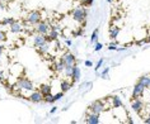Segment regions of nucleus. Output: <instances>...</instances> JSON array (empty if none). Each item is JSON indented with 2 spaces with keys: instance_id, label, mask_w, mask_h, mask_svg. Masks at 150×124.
Wrapping results in <instances>:
<instances>
[{
  "instance_id": "23",
  "label": "nucleus",
  "mask_w": 150,
  "mask_h": 124,
  "mask_svg": "<svg viewBox=\"0 0 150 124\" xmlns=\"http://www.w3.org/2000/svg\"><path fill=\"white\" fill-rule=\"evenodd\" d=\"M91 42H92V43H96V42H98V29H96V31L92 33V37H91Z\"/></svg>"
},
{
  "instance_id": "32",
  "label": "nucleus",
  "mask_w": 150,
  "mask_h": 124,
  "mask_svg": "<svg viewBox=\"0 0 150 124\" xmlns=\"http://www.w3.org/2000/svg\"><path fill=\"white\" fill-rule=\"evenodd\" d=\"M108 50H110V51H116V50H117V44H116L115 42H112L110 44V47H108Z\"/></svg>"
},
{
  "instance_id": "14",
  "label": "nucleus",
  "mask_w": 150,
  "mask_h": 124,
  "mask_svg": "<svg viewBox=\"0 0 150 124\" xmlns=\"http://www.w3.org/2000/svg\"><path fill=\"white\" fill-rule=\"evenodd\" d=\"M111 100H112V106H113L115 109L123 106V103H122V100H121L120 96H113V97H111Z\"/></svg>"
},
{
  "instance_id": "29",
  "label": "nucleus",
  "mask_w": 150,
  "mask_h": 124,
  "mask_svg": "<svg viewBox=\"0 0 150 124\" xmlns=\"http://www.w3.org/2000/svg\"><path fill=\"white\" fill-rule=\"evenodd\" d=\"M108 72H110V69H104V71L102 72V75H100V77H102V78H106V80H107V78H108Z\"/></svg>"
},
{
  "instance_id": "38",
  "label": "nucleus",
  "mask_w": 150,
  "mask_h": 124,
  "mask_svg": "<svg viewBox=\"0 0 150 124\" xmlns=\"http://www.w3.org/2000/svg\"><path fill=\"white\" fill-rule=\"evenodd\" d=\"M4 44H0V55H1L3 53V52H4Z\"/></svg>"
},
{
  "instance_id": "22",
  "label": "nucleus",
  "mask_w": 150,
  "mask_h": 124,
  "mask_svg": "<svg viewBox=\"0 0 150 124\" xmlns=\"http://www.w3.org/2000/svg\"><path fill=\"white\" fill-rule=\"evenodd\" d=\"M69 90H70V84L67 81L62 80L61 81V91L62 92H66V91H69Z\"/></svg>"
},
{
  "instance_id": "42",
  "label": "nucleus",
  "mask_w": 150,
  "mask_h": 124,
  "mask_svg": "<svg viewBox=\"0 0 150 124\" xmlns=\"http://www.w3.org/2000/svg\"><path fill=\"white\" fill-rule=\"evenodd\" d=\"M0 1H6V0H0Z\"/></svg>"
},
{
  "instance_id": "11",
  "label": "nucleus",
  "mask_w": 150,
  "mask_h": 124,
  "mask_svg": "<svg viewBox=\"0 0 150 124\" xmlns=\"http://www.w3.org/2000/svg\"><path fill=\"white\" fill-rule=\"evenodd\" d=\"M144 90H145V86H142L140 82H137V84L135 85V88H134L132 97H134V99H135V97H140L142 95V92H144Z\"/></svg>"
},
{
  "instance_id": "37",
  "label": "nucleus",
  "mask_w": 150,
  "mask_h": 124,
  "mask_svg": "<svg viewBox=\"0 0 150 124\" xmlns=\"http://www.w3.org/2000/svg\"><path fill=\"white\" fill-rule=\"evenodd\" d=\"M0 81H4V71H0Z\"/></svg>"
},
{
  "instance_id": "2",
  "label": "nucleus",
  "mask_w": 150,
  "mask_h": 124,
  "mask_svg": "<svg viewBox=\"0 0 150 124\" xmlns=\"http://www.w3.org/2000/svg\"><path fill=\"white\" fill-rule=\"evenodd\" d=\"M17 88L21 90H27V91H33L35 90V85L33 82L27 77H19L17 80Z\"/></svg>"
},
{
  "instance_id": "21",
  "label": "nucleus",
  "mask_w": 150,
  "mask_h": 124,
  "mask_svg": "<svg viewBox=\"0 0 150 124\" xmlns=\"http://www.w3.org/2000/svg\"><path fill=\"white\" fill-rule=\"evenodd\" d=\"M139 82L145 86V88H149V75H145V76H141L140 78H139Z\"/></svg>"
},
{
  "instance_id": "1",
  "label": "nucleus",
  "mask_w": 150,
  "mask_h": 124,
  "mask_svg": "<svg viewBox=\"0 0 150 124\" xmlns=\"http://www.w3.org/2000/svg\"><path fill=\"white\" fill-rule=\"evenodd\" d=\"M71 15H73V19L78 23H84L85 18H87V10H85L83 6H78L75 8L73 12H71Z\"/></svg>"
},
{
  "instance_id": "12",
  "label": "nucleus",
  "mask_w": 150,
  "mask_h": 124,
  "mask_svg": "<svg viewBox=\"0 0 150 124\" xmlns=\"http://www.w3.org/2000/svg\"><path fill=\"white\" fill-rule=\"evenodd\" d=\"M99 122H100L99 115L98 114H93V113H91V114L85 118V123H88V124H98Z\"/></svg>"
},
{
  "instance_id": "18",
  "label": "nucleus",
  "mask_w": 150,
  "mask_h": 124,
  "mask_svg": "<svg viewBox=\"0 0 150 124\" xmlns=\"http://www.w3.org/2000/svg\"><path fill=\"white\" fill-rule=\"evenodd\" d=\"M40 91H41V94H42L43 96L47 95V94H51V86L47 85V84L41 85V86H40Z\"/></svg>"
},
{
  "instance_id": "27",
  "label": "nucleus",
  "mask_w": 150,
  "mask_h": 124,
  "mask_svg": "<svg viewBox=\"0 0 150 124\" xmlns=\"http://www.w3.org/2000/svg\"><path fill=\"white\" fill-rule=\"evenodd\" d=\"M62 96H64V92L61 91V92L55 94V95H54V99H55V101H57V100H61V99H62Z\"/></svg>"
},
{
  "instance_id": "9",
  "label": "nucleus",
  "mask_w": 150,
  "mask_h": 124,
  "mask_svg": "<svg viewBox=\"0 0 150 124\" xmlns=\"http://www.w3.org/2000/svg\"><path fill=\"white\" fill-rule=\"evenodd\" d=\"M61 61H64L65 65H74L75 61H76V58H75V56L73 53H70V52H66V53L62 55Z\"/></svg>"
},
{
  "instance_id": "40",
  "label": "nucleus",
  "mask_w": 150,
  "mask_h": 124,
  "mask_svg": "<svg viewBox=\"0 0 150 124\" xmlns=\"http://www.w3.org/2000/svg\"><path fill=\"white\" fill-rule=\"evenodd\" d=\"M56 110H57V108H56V106H54V108L51 109V114H54V113H55Z\"/></svg>"
},
{
  "instance_id": "28",
  "label": "nucleus",
  "mask_w": 150,
  "mask_h": 124,
  "mask_svg": "<svg viewBox=\"0 0 150 124\" xmlns=\"http://www.w3.org/2000/svg\"><path fill=\"white\" fill-rule=\"evenodd\" d=\"M80 1H81V4H83V5L89 6V5L93 4V1H94V0H80Z\"/></svg>"
},
{
  "instance_id": "26",
  "label": "nucleus",
  "mask_w": 150,
  "mask_h": 124,
  "mask_svg": "<svg viewBox=\"0 0 150 124\" xmlns=\"http://www.w3.org/2000/svg\"><path fill=\"white\" fill-rule=\"evenodd\" d=\"M102 48H103V44H102V43H99V42H96V43H94V51H96V52L100 51Z\"/></svg>"
},
{
  "instance_id": "35",
  "label": "nucleus",
  "mask_w": 150,
  "mask_h": 124,
  "mask_svg": "<svg viewBox=\"0 0 150 124\" xmlns=\"http://www.w3.org/2000/svg\"><path fill=\"white\" fill-rule=\"evenodd\" d=\"M84 63H85V66H87V67H92V66H93V62L89 61V60H88V61H85Z\"/></svg>"
},
{
  "instance_id": "16",
  "label": "nucleus",
  "mask_w": 150,
  "mask_h": 124,
  "mask_svg": "<svg viewBox=\"0 0 150 124\" xmlns=\"http://www.w3.org/2000/svg\"><path fill=\"white\" fill-rule=\"evenodd\" d=\"M120 31H121V29H120L118 27H115V25H113V27H111V29H110V37H111L112 41H115L118 37Z\"/></svg>"
},
{
  "instance_id": "3",
  "label": "nucleus",
  "mask_w": 150,
  "mask_h": 124,
  "mask_svg": "<svg viewBox=\"0 0 150 124\" xmlns=\"http://www.w3.org/2000/svg\"><path fill=\"white\" fill-rule=\"evenodd\" d=\"M89 110H91V113H93V114H100L102 111L106 110V105H104L103 101L100 100H97V101H93V103L91 104V106H89Z\"/></svg>"
},
{
  "instance_id": "30",
  "label": "nucleus",
  "mask_w": 150,
  "mask_h": 124,
  "mask_svg": "<svg viewBox=\"0 0 150 124\" xmlns=\"http://www.w3.org/2000/svg\"><path fill=\"white\" fill-rule=\"evenodd\" d=\"M5 39H6V33L4 31H0V42H3Z\"/></svg>"
},
{
  "instance_id": "6",
  "label": "nucleus",
  "mask_w": 150,
  "mask_h": 124,
  "mask_svg": "<svg viewBox=\"0 0 150 124\" xmlns=\"http://www.w3.org/2000/svg\"><path fill=\"white\" fill-rule=\"evenodd\" d=\"M131 108H132V110L134 111H136V113H140L142 109L145 108V103H144V100L141 99V97H135L134 101H132V104H131Z\"/></svg>"
},
{
  "instance_id": "17",
  "label": "nucleus",
  "mask_w": 150,
  "mask_h": 124,
  "mask_svg": "<svg viewBox=\"0 0 150 124\" xmlns=\"http://www.w3.org/2000/svg\"><path fill=\"white\" fill-rule=\"evenodd\" d=\"M71 78L74 81H79L80 80V69L78 66H74V70H73V75H71Z\"/></svg>"
},
{
  "instance_id": "7",
  "label": "nucleus",
  "mask_w": 150,
  "mask_h": 124,
  "mask_svg": "<svg viewBox=\"0 0 150 124\" xmlns=\"http://www.w3.org/2000/svg\"><path fill=\"white\" fill-rule=\"evenodd\" d=\"M59 31H60V27H59V25H52V27H50V31H48L47 36H46L48 42H50V41L57 39V37H59Z\"/></svg>"
},
{
  "instance_id": "34",
  "label": "nucleus",
  "mask_w": 150,
  "mask_h": 124,
  "mask_svg": "<svg viewBox=\"0 0 150 124\" xmlns=\"http://www.w3.org/2000/svg\"><path fill=\"white\" fill-rule=\"evenodd\" d=\"M0 9H1V10L6 9V1H0Z\"/></svg>"
},
{
  "instance_id": "20",
  "label": "nucleus",
  "mask_w": 150,
  "mask_h": 124,
  "mask_svg": "<svg viewBox=\"0 0 150 124\" xmlns=\"http://www.w3.org/2000/svg\"><path fill=\"white\" fill-rule=\"evenodd\" d=\"M64 69H65V63H64V61H61V60L55 63V71H57V72H64Z\"/></svg>"
},
{
  "instance_id": "39",
  "label": "nucleus",
  "mask_w": 150,
  "mask_h": 124,
  "mask_svg": "<svg viewBox=\"0 0 150 124\" xmlns=\"http://www.w3.org/2000/svg\"><path fill=\"white\" fill-rule=\"evenodd\" d=\"M65 43L67 44V46H71V44H73V42H71L70 39H66V42H65Z\"/></svg>"
},
{
  "instance_id": "25",
  "label": "nucleus",
  "mask_w": 150,
  "mask_h": 124,
  "mask_svg": "<svg viewBox=\"0 0 150 124\" xmlns=\"http://www.w3.org/2000/svg\"><path fill=\"white\" fill-rule=\"evenodd\" d=\"M13 22H14V18H10L9 17V18H4V19L1 20V24L3 25H10Z\"/></svg>"
},
{
  "instance_id": "41",
  "label": "nucleus",
  "mask_w": 150,
  "mask_h": 124,
  "mask_svg": "<svg viewBox=\"0 0 150 124\" xmlns=\"http://www.w3.org/2000/svg\"><path fill=\"white\" fill-rule=\"evenodd\" d=\"M107 1H108V3H112V1H113V0H107Z\"/></svg>"
},
{
  "instance_id": "13",
  "label": "nucleus",
  "mask_w": 150,
  "mask_h": 124,
  "mask_svg": "<svg viewBox=\"0 0 150 124\" xmlns=\"http://www.w3.org/2000/svg\"><path fill=\"white\" fill-rule=\"evenodd\" d=\"M9 28H10V32L12 33H22L23 32V27H22V24L18 23V22H16V20L9 25Z\"/></svg>"
},
{
  "instance_id": "24",
  "label": "nucleus",
  "mask_w": 150,
  "mask_h": 124,
  "mask_svg": "<svg viewBox=\"0 0 150 124\" xmlns=\"http://www.w3.org/2000/svg\"><path fill=\"white\" fill-rule=\"evenodd\" d=\"M45 101H46V103H48V104L55 103L54 95H52V94H47V95H45Z\"/></svg>"
},
{
  "instance_id": "8",
  "label": "nucleus",
  "mask_w": 150,
  "mask_h": 124,
  "mask_svg": "<svg viewBox=\"0 0 150 124\" xmlns=\"http://www.w3.org/2000/svg\"><path fill=\"white\" fill-rule=\"evenodd\" d=\"M29 100L33 101V103H42L45 100V96L41 94V91H31V95H29Z\"/></svg>"
},
{
  "instance_id": "4",
  "label": "nucleus",
  "mask_w": 150,
  "mask_h": 124,
  "mask_svg": "<svg viewBox=\"0 0 150 124\" xmlns=\"http://www.w3.org/2000/svg\"><path fill=\"white\" fill-rule=\"evenodd\" d=\"M41 19H42V17H41L40 10H32L27 15V22L31 25H36L37 23H40Z\"/></svg>"
},
{
  "instance_id": "33",
  "label": "nucleus",
  "mask_w": 150,
  "mask_h": 124,
  "mask_svg": "<svg viewBox=\"0 0 150 124\" xmlns=\"http://www.w3.org/2000/svg\"><path fill=\"white\" fill-rule=\"evenodd\" d=\"M102 65H103V58H100L99 61H98V63H97V65H96V69H94V70L97 71L98 69H100V66H102Z\"/></svg>"
},
{
  "instance_id": "10",
  "label": "nucleus",
  "mask_w": 150,
  "mask_h": 124,
  "mask_svg": "<svg viewBox=\"0 0 150 124\" xmlns=\"http://www.w3.org/2000/svg\"><path fill=\"white\" fill-rule=\"evenodd\" d=\"M45 42H48L46 36L37 34V36L33 37V46H35V47H38V46H41V44H43Z\"/></svg>"
},
{
  "instance_id": "19",
  "label": "nucleus",
  "mask_w": 150,
  "mask_h": 124,
  "mask_svg": "<svg viewBox=\"0 0 150 124\" xmlns=\"http://www.w3.org/2000/svg\"><path fill=\"white\" fill-rule=\"evenodd\" d=\"M73 70H74V65H65V69H64V74H65L66 77H71L73 75Z\"/></svg>"
},
{
  "instance_id": "36",
  "label": "nucleus",
  "mask_w": 150,
  "mask_h": 124,
  "mask_svg": "<svg viewBox=\"0 0 150 124\" xmlns=\"http://www.w3.org/2000/svg\"><path fill=\"white\" fill-rule=\"evenodd\" d=\"M144 123L150 124V116H144Z\"/></svg>"
},
{
  "instance_id": "31",
  "label": "nucleus",
  "mask_w": 150,
  "mask_h": 124,
  "mask_svg": "<svg viewBox=\"0 0 150 124\" xmlns=\"http://www.w3.org/2000/svg\"><path fill=\"white\" fill-rule=\"evenodd\" d=\"M74 34H75V37H79V36H81V34H83V28H78L76 31L74 32Z\"/></svg>"
},
{
  "instance_id": "15",
  "label": "nucleus",
  "mask_w": 150,
  "mask_h": 124,
  "mask_svg": "<svg viewBox=\"0 0 150 124\" xmlns=\"http://www.w3.org/2000/svg\"><path fill=\"white\" fill-rule=\"evenodd\" d=\"M37 50H38V52L41 55H46L48 51H50V43L48 42H45L43 44H41V46L37 47Z\"/></svg>"
},
{
  "instance_id": "5",
  "label": "nucleus",
  "mask_w": 150,
  "mask_h": 124,
  "mask_svg": "<svg viewBox=\"0 0 150 124\" xmlns=\"http://www.w3.org/2000/svg\"><path fill=\"white\" fill-rule=\"evenodd\" d=\"M36 32L38 33V34H43V36H47L48 31H50V24L47 23V22H40V23L36 24Z\"/></svg>"
}]
</instances>
